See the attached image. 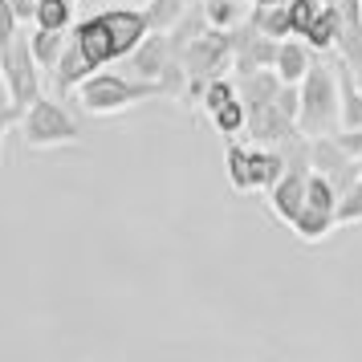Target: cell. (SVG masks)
<instances>
[{
    "label": "cell",
    "instance_id": "9c48e42d",
    "mask_svg": "<svg viewBox=\"0 0 362 362\" xmlns=\"http://www.w3.org/2000/svg\"><path fill=\"white\" fill-rule=\"evenodd\" d=\"M289 228L297 232V240H305V245H317V240H326L329 232L338 228V212H329V208H317V204H305L301 216H297Z\"/></svg>",
    "mask_w": 362,
    "mask_h": 362
},
{
    "label": "cell",
    "instance_id": "2e32d148",
    "mask_svg": "<svg viewBox=\"0 0 362 362\" xmlns=\"http://www.w3.org/2000/svg\"><path fill=\"white\" fill-rule=\"evenodd\" d=\"M289 4V25H293V37H305V29L313 25V17L322 13L326 0H285Z\"/></svg>",
    "mask_w": 362,
    "mask_h": 362
},
{
    "label": "cell",
    "instance_id": "7c38bea8",
    "mask_svg": "<svg viewBox=\"0 0 362 362\" xmlns=\"http://www.w3.org/2000/svg\"><path fill=\"white\" fill-rule=\"evenodd\" d=\"M37 29H74V0H37L33 13Z\"/></svg>",
    "mask_w": 362,
    "mask_h": 362
},
{
    "label": "cell",
    "instance_id": "277c9868",
    "mask_svg": "<svg viewBox=\"0 0 362 362\" xmlns=\"http://www.w3.org/2000/svg\"><path fill=\"white\" fill-rule=\"evenodd\" d=\"M21 143L29 151H49V147H78L82 143V127L69 115L57 94H41L37 102L25 106L21 115Z\"/></svg>",
    "mask_w": 362,
    "mask_h": 362
},
{
    "label": "cell",
    "instance_id": "3957f363",
    "mask_svg": "<svg viewBox=\"0 0 362 362\" xmlns=\"http://www.w3.org/2000/svg\"><path fill=\"white\" fill-rule=\"evenodd\" d=\"M301 134H334L342 131V90H338V66L313 62V69L301 78V110H297Z\"/></svg>",
    "mask_w": 362,
    "mask_h": 362
},
{
    "label": "cell",
    "instance_id": "ac0fdd59",
    "mask_svg": "<svg viewBox=\"0 0 362 362\" xmlns=\"http://www.w3.org/2000/svg\"><path fill=\"white\" fill-rule=\"evenodd\" d=\"M21 25H25V21L17 17L13 0H0V57H4V49L21 37Z\"/></svg>",
    "mask_w": 362,
    "mask_h": 362
},
{
    "label": "cell",
    "instance_id": "44dd1931",
    "mask_svg": "<svg viewBox=\"0 0 362 362\" xmlns=\"http://www.w3.org/2000/svg\"><path fill=\"white\" fill-rule=\"evenodd\" d=\"M358 4H362V0H358Z\"/></svg>",
    "mask_w": 362,
    "mask_h": 362
},
{
    "label": "cell",
    "instance_id": "52a82bcc",
    "mask_svg": "<svg viewBox=\"0 0 362 362\" xmlns=\"http://www.w3.org/2000/svg\"><path fill=\"white\" fill-rule=\"evenodd\" d=\"M285 151L281 147H264V143H257L252 147V155H248V183H252V192H273L277 187V180L285 175Z\"/></svg>",
    "mask_w": 362,
    "mask_h": 362
},
{
    "label": "cell",
    "instance_id": "ffe728a7",
    "mask_svg": "<svg viewBox=\"0 0 362 362\" xmlns=\"http://www.w3.org/2000/svg\"><path fill=\"white\" fill-rule=\"evenodd\" d=\"M187 4H199V0H187Z\"/></svg>",
    "mask_w": 362,
    "mask_h": 362
},
{
    "label": "cell",
    "instance_id": "d6986e66",
    "mask_svg": "<svg viewBox=\"0 0 362 362\" xmlns=\"http://www.w3.org/2000/svg\"><path fill=\"white\" fill-rule=\"evenodd\" d=\"M13 8H17V17H21V21H33L37 0H13Z\"/></svg>",
    "mask_w": 362,
    "mask_h": 362
},
{
    "label": "cell",
    "instance_id": "7a4b0ae2",
    "mask_svg": "<svg viewBox=\"0 0 362 362\" xmlns=\"http://www.w3.org/2000/svg\"><path fill=\"white\" fill-rule=\"evenodd\" d=\"M163 94V86L151 82V78H134V74H115V69H94L82 86H78V94L74 98L82 102L86 115H122V110H131L139 102L147 98H159Z\"/></svg>",
    "mask_w": 362,
    "mask_h": 362
},
{
    "label": "cell",
    "instance_id": "5b68a950",
    "mask_svg": "<svg viewBox=\"0 0 362 362\" xmlns=\"http://www.w3.org/2000/svg\"><path fill=\"white\" fill-rule=\"evenodd\" d=\"M0 74H4V82H8V90H13V98H17L21 110L45 94V90H41L45 69H41V62L33 57L29 37H17V41L4 49V57H0Z\"/></svg>",
    "mask_w": 362,
    "mask_h": 362
},
{
    "label": "cell",
    "instance_id": "e0dca14e",
    "mask_svg": "<svg viewBox=\"0 0 362 362\" xmlns=\"http://www.w3.org/2000/svg\"><path fill=\"white\" fill-rule=\"evenodd\" d=\"M21 110L17 98H13V90H8V82H4V74H0V155H4V131L13 127V122H21Z\"/></svg>",
    "mask_w": 362,
    "mask_h": 362
},
{
    "label": "cell",
    "instance_id": "8fae6325",
    "mask_svg": "<svg viewBox=\"0 0 362 362\" xmlns=\"http://www.w3.org/2000/svg\"><path fill=\"white\" fill-rule=\"evenodd\" d=\"M199 8H204V17H208V25L212 29H240L248 21V0H199Z\"/></svg>",
    "mask_w": 362,
    "mask_h": 362
},
{
    "label": "cell",
    "instance_id": "8992f818",
    "mask_svg": "<svg viewBox=\"0 0 362 362\" xmlns=\"http://www.w3.org/2000/svg\"><path fill=\"white\" fill-rule=\"evenodd\" d=\"M342 33H346V13L338 0H326L322 13L313 17V25L305 29V41H310L317 53H334L342 45Z\"/></svg>",
    "mask_w": 362,
    "mask_h": 362
},
{
    "label": "cell",
    "instance_id": "30bf717a",
    "mask_svg": "<svg viewBox=\"0 0 362 362\" xmlns=\"http://www.w3.org/2000/svg\"><path fill=\"white\" fill-rule=\"evenodd\" d=\"M69 33H74V29H69ZM69 33H66V29H37V25H33L29 45H33V57L41 62L45 78H49V69L62 62V53H66V45H69Z\"/></svg>",
    "mask_w": 362,
    "mask_h": 362
},
{
    "label": "cell",
    "instance_id": "4fadbf2b",
    "mask_svg": "<svg viewBox=\"0 0 362 362\" xmlns=\"http://www.w3.org/2000/svg\"><path fill=\"white\" fill-rule=\"evenodd\" d=\"M248 155H252V147L228 139V147H224V167H228V183L236 192H252V183H248Z\"/></svg>",
    "mask_w": 362,
    "mask_h": 362
},
{
    "label": "cell",
    "instance_id": "9a60e30c",
    "mask_svg": "<svg viewBox=\"0 0 362 362\" xmlns=\"http://www.w3.org/2000/svg\"><path fill=\"white\" fill-rule=\"evenodd\" d=\"M354 224H362V175L338 199V228H354Z\"/></svg>",
    "mask_w": 362,
    "mask_h": 362
},
{
    "label": "cell",
    "instance_id": "5bb4252c",
    "mask_svg": "<svg viewBox=\"0 0 362 362\" xmlns=\"http://www.w3.org/2000/svg\"><path fill=\"white\" fill-rule=\"evenodd\" d=\"M192 4L187 0H147L143 4V13H147V21H151V29H171L175 21L187 13Z\"/></svg>",
    "mask_w": 362,
    "mask_h": 362
},
{
    "label": "cell",
    "instance_id": "6da1fadb",
    "mask_svg": "<svg viewBox=\"0 0 362 362\" xmlns=\"http://www.w3.org/2000/svg\"><path fill=\"white\" fill-rule=\"evenodd\" d=\"M147 33H151L147 13L143 8H131V4L102 8V13H94V17H86L74 25V41L90 57L94 69L110 66V62H127Z\"/></svg>",
    "mask_w": 362,
    "mask_h": 362
},
{
    "label": "cell",
    "instance_id": "ba28073f",
    "mask_svg": "<svg viewBox=\"0 0 362 362\" xmlns=\"http://www.w3.org/2000/svg\"><path fill=\"white\" fill-rule=\"evenodd\" d=\"M313 53H317V49H313L310 41H297V37H285V41L277 45V62H273V69H277V78H281V82H293V86H301V78H305V74L313 69V62H317Z\"/></svg>",
    "mask_w": 362,
    "mask_h": 362
}]
</instances>
